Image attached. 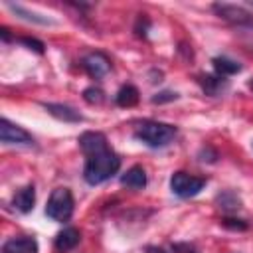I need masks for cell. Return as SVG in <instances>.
Listing matches in <instances>:
<instances>
[{
  "mask_svg": "<svg viewBox=\"0 0 253 253\" xmlns=\"http://www.w3.org/2000/svg\"><path fill=\"white\" fill-rule=\"evenodd\" d=\"M0 140L4 144H34L32 134L22 126L10 123L8 119L0 121Z\"/></svg>",
  "mask_w": 253,
  "mask_h": 253,
  "instance_id": "6",
  "label": "cell"
},
{
  "mask_svg": "<svg viewBox=\"0 0 253 253\" xmlns=\"http://www.w3.org/2000/svg\"><path fill=\"white\" fill-rule=\"evenodd\" d=\"M14 208L22 213H28L34 210V204H36V190L34 186H24L20 188L16 194H14V200H12Z\"/></svg>",
  "mask_w": 253,
  "mask_h": 253,
  "instance_id": "12",
  "label": "cell"
},
{
  "mask_svg": "<svg viewBox=\"0 0 253 253\" xmlns=\"http://www.w3.org/2000/svg\"><path fill=\"white\" fill-rule=\"evenodd\" d=\"M215 202L219 204V208L223 210V211H235V210H239L241 208V200L233 194V192H221V194H217V198H215Z\"/></svg>",
  "mask_w": 253,
  "mask_h": 253,
  "instance_id": "18",
  "label": "cell"
},
{
  "mask_svg": "<svg viewBox=\"0 0 253 253\" xmlns=\"http://www.w3.org/2000/svg\"><path fill=\"white\" fill-rule=\"evenodd\" d=\"M73 213V196L69 188H55L49 194L47 206H45V215L51 217L53 221H67Z\"/></svg>",
  "mask_w": 253,
  "mask_h": 253,
  "instance_id": "3",
  "label": "cell"
},
{
  "mask_svg": "<svg viewBox=\"0 0 253 253\" xmlns=\"http://www.w3.org/2000/svg\"><path fill=\"white\" fill-rule=\"evenodd\" d=\"M81 65H83V69H85L91 77H95V79H101V77H105V75L111 71V61H109V57H107L105 53H101V51L87 53V55L81 59Z\"/></svg>",
  "mask_w": 253,
  "mask_h": 253,
  "instance_id": "7",
  "label": "cell"
},
{
  "mask_svg": "<svg viewBox=\"0 0 253 253\" xmlns=\"http://www.w3.org/2000/svg\"><path fill=\"white\" fill-rule=\"evenodd\" d=\"M119 168H121V158L111 148H105V150L85 156L83 178L87 184L97 186V184H103L105 180H109L111 176H115L119 172Z\"/></svg>",
  "mask_w": 253,
  "mask_h": 253,
  "instance_id": "1",
  "label": "cell"
},
{
  "mask_svg": "<svg viewBox=\"0 0 253 253\" xmlns=\"http://www.w3.org/2000/svg\"><path fill=\"white\" fill-rule=\"evenodd\" d=\"M121 184L132 190H142L146 186V172L142 166H132L121 176Z\"/></svg>",
  "mask_w": 253,
  "mask_h": 253,
  "instance_id": "13",
  "label": "cell"
},
{
  "mask_svg": "<svg viewBox=\"0 0 253 253\" xmlns=\"http://www.w3.org/2000/svg\"><path fill=\"white\" fill-rule=\"evenodd\" d=\"M172 251L174 253H196V249L190 243H174L172 245Z\"/></svg>",
  "mask_w": 253,
  "mask_h": 253,
  "instance_id": "24",
  "label": "cell"
},
{
  "mask_svg": "<svg viewBox=\"0 0 253 253\" xmlns=\"http://www.w3.org/2000/svg\"><path fill=\"white\" fill-rule=\"evenodd\" d=\"M211 63H213V69L217 71L219 77L235 75V73L241 71V63H237V61H233V59H229V57H223V55H221V57H213Z\"/></svg>",
  "mask_w": 253,
  "mask_h": 253,
  "instance_id": "16",
  "label": "cell"
},
{
  "mask_svg": "<svg viewBox=\"0 0 253 253\" xmlns=\"http://www.w3.org/2000/svg\"><path fill=\"white\" fill-rule=\"evenodd\" d=\"M83 99H85V103H89V105H101V103L105 101V93H103L99 87H87V89L83 91Z\"/></svg>",
  "mask_w": 253,
  "mask_h": 253,
  "instance_id": "19",
  "label": "cell"
},
{
  "mask_svg": "<svg viewBox=\"0 0 253 253\" xmlns=\"http://www.w3.org/2000/svg\"><path fill=\"white\" fill-rule=\"evenodd\" d=\"M79 146H81V150H83L85 156L109 148L107 136H105L103 132H97V130H87V132H83V134L79 136Z\"/></svg>",
  "mask_w": 253,
  "mask_h": 253,
  "instance_id": "8",
  "label": "cell"
},
{
  "mask_svg": "<svg viewBox=\"0 0 253 253\" xmlns=\"http://www.w3.org/2000/svg\"><path fill=\"white\" fill-rule=\"evenodd\" d=\"M22 43H26L30 49H34V51H38V53H43V43L40 42V40H36V38H22L20 40Z\"/></svg>",
  "mask_w": 253,
  "mask_h": 253,
  "instance_id": "23",
  "label": "cell"
},
{
  "mask_svg": "<svg viewBox=\"0 0 253 253\" xmlns=\"http://www.w3.org/2000/svg\"><path fill=\"white\" fill-rule=\"evenodd\" d=\"M146 253H166V251L160 247H146Z\"/></svg>",
  "mask_w": 253,
  "mask_h": 253,
  "instance_id": "25",
  "label": "cell"
},
{
  "mask_svg": "<svg viewBox=\"0 0 253 253\" xmlns=\"http://www.w3.org/2000/svg\"><path fill=\"white\" fill-rule=\"evenodd\" d=\"M2 253H38V243L34 237H28V235L12 237L4 243Z\"/></svg>",
  "mask_w": 253,
  "mask_h": 253,
  "instance_id": "11",
  "label": "cell"
},
{
  "mask_svg": "<svg viewBox=\"0 0 253 253\" xmlns=\"http://www.w3.org/2000/svg\"><path fill=\"white\" fill-rule=\"evenodd\" d=\"M221 223H223L225 227H229V229H237V231L247 229V223H245L243 219H235V217H225Z\"/></svg>",
  "mask_w": 253,
  "mask_h": 253,
  "instance_id": "22",
  "label": "cell"
},
{
  "mask_svg": "<svg viewBox=\"0 0 253 253\" xmlns=\"http://www.w3.org/2000/svg\"><path fill=\"white\" fill-rule=\"evenodd\" d=\"M138 99H140V95H138V89H136L134 85H123V87L117 91V95H115L117 105H119V107H125V109L134 107V105L138 103Z\"/></svg>",
  "mask_w": 253,
  "mask_h": 253,
  "instance_id": "15",
  "label": "cell"
},
{
  "mask_svg": "<svg viewBox=\"0 0 253 253\" xmlns=\"http://www.w3.org/2000/svg\"><path fill=\"white\" fill-rule=\"evenodd\" d=\"M79 241H81L79 229H75V227H65L63 231H59V233L55 235L53 245H55V249H57L59 253H67V251L75 249V247L79 245Z\"/></svg>",
  "mask_w": 253,
  "mask_h": 253,
  "instance_id": "10",
  "label": "cell"
},
{
  "mask_svg": "<svg viewBox=\"0 0 253 253\" xmlns=\"http://www.w3.org/2000/svg\"><path fill=\"white\" fill-rule=\"evenodd\" d=\"M206 186V180L200 176H192L188 172H174L170 178V190L178 196V198H192L196 194H200Z\"/></svg>",
  "mask_w": 253,
  "mask_h": 253,
  "instance_id": "4",
  "label": "cell"
},
{
  "mask_svg": "<svg viewBox=\"0 0 253 253\" xmlns=\"http://www.w3.org/2000/svg\"><path fill=\"white\" fill-rule=\"evenodd\" d=\"M134 136L150 148H162L174 140L176 126L168 123H158V121H144L136 126Z\"/></svg>",
  "mask_w": 253,
  "mask_h": 253,
  "instance_id": "2",
  "label": "cell"
},
{
  "mask_svg": "<svg viewBox=\"0 0 253 253\" xmlns=\"http://www.w3.org/2000/svg\"><path fill=\"white\" fill-rule=\"evenodd\" d=\"M174 99H178V95L174 91H162V93H156L152 97V103L154 105H162V103H168V101H174Z\"/></svg>",
  "mask_w": 253,
  "mask_h": 253,
  "instance_id": "21",
  "label": "cell"
},
{
  "mask_svg": "<svg viewBox=\"0 0 253 253\" xmlns=\"http://www.w3.org/2000/svg\"><path fill=\"white\" fill-rule=\"evenodd\" d=\"M249 89H251V91H253V79H251V81H249Z\"/></svg>",
  "mask_w": 253,
  "mask_h": 253,
  "instance_id": "26",
  "label": "cell"
},
{
  "mask_svg": "<svg viewBox=\"0 0 253 253\" xmlns=\"http://www.w3.org/2000/svg\"><path fill=\"white\" fill-rule=\"evenodd\" d=\"M211 8H213V12H215L221 20L233 24L235 28H241V26H247V24L253 22V16H251L245 8H241V6H237V4L217 2V4H213Z\"/></svg>",
  "mask_w": 253,
  "mask_h": 253,
  "instance_id": "5",
  "label": "cell"
},
{
  "mask_svg": "<svg viewBox=\"0 0 253 253\" xmlns=\"http://www.w3.org/2000/svg\"><path fill=\"white\" fill-rule=\"evenodd\" d=\"M6 6H8L18 18H22V20H26V22H34V24H42V26H49V24H53L47 16L38 14V12H32V10H28V8L20 6V4H12V2H8Z\"/></svg>",
  "mask_w": 253,
  "mask_h": 253,
  "instance_id": "14",
  "label": "cell"
},
{
  "mask_svg": "<svg viewBox=\"0 0 253 253\" xmlns=\"http://www.w3.org/2000/svg\"><path fill=\"white\" fill-rule=\"evenodd\" d=\"M200 83L208 95H217L225 87V79L219 75H204V77H200Z\"/></svg>",
  "mask_w": 253,
  "mask_h": 253,
  "instance_id": "17",
  "label": "cell"
},
{
  "mask_svg": "<svg viewBox=\"0 0 253 253\" xmlns=\"http://www.w3.org/2000/svg\"><path fill=\"white\" fill-rule=\"evenodd\" d=\"M43 109H45L51 117H55V119H59V121H63V123H81V121H83L81 113L75 111V109L69 107V105H61V103H43Z\"/></svg>",
  "mask_w": 253,
  "mask_h": 253,
  "instance_id": "9",
  "label": "cell"
},
{
  "mask_svg": "<svg viewBox=\"0 0 253 253\" xmlns=\"http://www.w3.org/2000/svg\"><path fill=\"white\" fill-rule=\"evenodd\" d=\"M237 34H239L241 42L253 49V22H251V24H247V26H241V28H237Z\"/></svg>",
  "mask_w": 253,
  "mask_h": 253,
  "instance_id": "20",
  "label": "cell"
}]
</instances>
